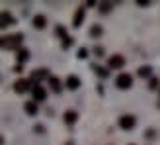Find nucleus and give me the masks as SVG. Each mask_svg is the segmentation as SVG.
Segmentation results:
<instances>
[{"label":"nucleus","mask_w":160,"mask_h":145,"mask_svg":"<svg viewBox=\"0 0 160 145\" xmlns=\"http://www.w3.org/2000/svg\"><path fill=\"white\" fill-rule=\"evenodd\" d=\"M31 96H33V102L35 104L37 102H43L47 98V90H45L41 84H33V86H31Z\"/></svg>","instance_id":"20e7f679"},{"label":"nucleus","mask_w":160,"mask_h":145,"mask_svg":"<svg viewBox=\"0 0 160 145\" xmlns=\"http://www.w3.org/2000/svg\"><path fill=\"white\" fill-rule=\"evenodd\" d=\"M62 120H65V124L72 126L76 120H78V112H76V110H67V112H65V116H62Z\"/></svg>","instance_id":"f8f14e48"},{"label":"nucleus","mask_w":160,"mask_h":145,"mask_svg":"<svg viewBox=\"0 0 160 145\" xmlns=\"http://www.w3.org/2000/svg\"><path fill=\"white\" fill-rule=\"evenodd\" d=\"M108 67L109 69H123L125 67V57H123V55H119V53L111 55V57L108 59Z\"/></svg>","instance_id":"39448f33"},{"label":"nucleus","mask_w":160,"mask_h":145,"mask_svg":"<svg viewBox=\"0 0 160 145\" xmlns=\"http://www.w3.org/2000/svg\"><path fill=\"white\" fill-rule=\"evenodd\" d=\"M22 41H23L22 34H10V35L0 37V47H2V49H20Z\"/></svg>","instance_id":"f257e3e1"},{"label":"nucleus","mask_w":160,"mask_h":145,"mask_svg":"<svg viewBox=\"0 0 160 145\" xmlns=\"http://www.w3.org/2000/svg\"><path fill=\"white\" fill-rule=\"evenodd\" d=\"M135 124H137V120H135V116L131 114H125L119 118V127H123V130H133Z\"/></svg>","instance_id":"0eeeda50"},{"label":"nucleus","mask_w":160,"mask_h":145,"mask_svg":"<svg viewBox=\"0 0 160 145\" xmlns=\"http://www.w3.org/2000/svg\"><path fill=\"white\" fill-rule=\"evenodd\" d=\"M16 24V18L10 12H0V30H6Z\"/></svg>","instance_id":"423d86ee"},{"label":"nucleus","mask_w":160,"mask_h":145,"mask_svg":"<svg viewBox=\"0 0 160 145\" xmlns=\"http://www.w3.org/2000/svg\"><path fill=\"white\" fill-rule=\"evenodd\" d=\"M137 4H139V6H148L147 0H137Z\"/></svg>","instance_id":"393cba45"},{"label":"nucleus","mask_w":160,"mask_h":145,"mask_svg":"<svg viewBox=\"0 0 160 145\" xmlns=\"http://www.w3.org/2000/svg\"><path fill=\"white\" fill-rule=\"evenodd\" d=\"M67 145H74V143H72V141H68V143H67Z\"/></svg>","instance_id":"cd10ccee"},{"label":"nucleus","mask_w":160,"mask_h":145,"mask_svg":"<svg viewBox=\"0 0 160 145\" xmlns=\"http://www.w3.org/2000/svg\"><path fill=\"white\" fill-rule=\"evenodd\" d=\"M94 71H96V72H98V75H100V77H103V78H106V77H108V71H106V69H102V67H98V65H94Z\"/></svg>","instance_id":"aec40b11"},{"label":"nucleus","mask_w":160,"mask_h":145,"mask_svg":"<svg viewBox=\"0 0 160 145\" xmlns=\"http://www.w3.org/2000/svg\"><path fill=\"white\" fill-rule=\"evenodd\" d=\"M131 145H133V143H131Z\"/></svg>","instance_id":"c756f323"},{"label":"nucleus","mask_w":160,"mask_h":145,"mask_svg":"<svg viewBox=\"0 0 160 145\" xmlns=\"http://www.w3.org/2000/svg\"><path fill=\"white\" fill-rule=\"evenodd\" d=\"M23 110H26V114H28V116H37V114H39V108H37V104H35L33 100H31V102H26Z\"/></svg>","instance_id":"ddd939ff"},{"label":"nucleus","mask_w":160,"mask_h":145,"mask_svg":"<svg viewBox=\"0 0 160 145\" xmlns=\"http://www.w3.org/2000/svg\"><path fill=\"white\" fill-rule=\"evenodd\" d=\"M137 75H139L141 78H147V77H150V75H152V69H150L148 65H147V67H141V69L137 71Z\"/></svg>","instance_id":"dca6fc26"},{"label":"nucleus","mask_w":160,"mask_h":145,"mask_svg":"<svg viewBox=\"0 0 160 145\" xmlns=\"http://www.w3.org/2000/svg\"><path fill=\"white\" fill-rule=\"evenodd\" d=\"M94 55H96V57H102V55H103V47H94Z\"/></svg>","instance_id":"5701e85b"},{"label":"nucleus","mask_w":160,"mask_h":145,"mask_svg":"<svg viewBox=\"0 0 160 145\" xmlns=\"http://www.w3.org/2000/svg\"><path fill=\"white\" fill-rule=\"evenodd\" d=\"M55 34H57L59 37H62V39H65V37H68V35H67V30L62 28V26H57V28H55Z\"/></svg>","instance_id":"6ab92c4d"},{"label":"nucleus","mask_w":160,"mask_h":145,"mask_svg":"<svg viewBox=\"0 0 160 145\" xmlns=\"http://www.w3.org/2000/svg\"><path fill=\"white\" fill-rule=\"evenodd\" d=\"M111 8H113V2H102V4H98V10L102 14H108Z\"/></svg>","instance_id":"a211bd4d"},{"label":"nucleus","mask_w":160,"mask_h":145,"mask_svg":"<svg viewBox=\"0 0 160 145\" xmlns=\"http://www.w3.org/2000/svg\"><path fill=\"white\" fill-rule=\"evenodd\" d=\"M72 45V37H65L62 39V49H67V47Z\"/></svg>","instance_id":"412c9836"},{"label":"nucleus","mask_w":160,"mask_h":145,"mask_svg":"<svg viewBox=\"0 0 160 145\" xmlns=\"http://www.w3.org/2000/svg\"><path fill=\"white\" fill-rule=\"evenodd\" d=\"M0 145H4V137H2V135H0Z\"/></svg>","instance_id":"bb28decb"},{"label":"nucleus","mask_w":160,"mask_h":145,"mask_svg":"<svg viewBox=\"0 0 160 145\" xmlns=\"http://www.w3.org/2000/svg\"><path fill=\"white\" fill-rule=\"evenodd\" d=\"M16 57H18V65H22V67H23V63L29 59V51L26 49V47H20V49H18V55H16Z\"/></svg>","instance_id":"4468645a"},{"label":"nucleus","mask_w":160,"mask_h":145,"mask_svg":"<svg viewBox=\"0 0 160 145\" xmlns=\"http://www.w3.org/2000/svg\"><path fill=\"white\" fill-rule=\"evenodd\" d=\"M86 6H88V8H92V6H96V2H94V0H88Z\"/></svg>","instance_id":"a878e982"},{"label":"nucleus","mask_w":160,"mask_h":145,"mask_svg":"<svg viewBox=\"0 0 160 145\" xmlns=\"http://www.w3.org/2000/svg\"><path fill=\"white\" fill-rule=\"evenodd\" d=\"M150 88H152V90H154V88H158V78L156 77H150Z\"/></svg>","instance_id":"4be33fe9"},{"label":"nucleus","mask_w":160,"mask_h":145,"mask_svg":"<svg viewBox=\"0 0 160 145\" xmlns=\"http://www.w3.org/2000/svg\"><path fill=\"white\" fill-rule=\"evenodd\" d=\"M47 83H49V86H51V90L55 92V94H59L61 90H62V84H61V78H57V77H49L47 78Z\"/></svg>","instance_id":"9d476101"},{"label":"nucleus","mask_w":160,"mask_h":145,"mask_svg":"<svg viewBox=\"0 0 160 145\" xmlns=\"http://www.w3.org/2000/svg\"><path fill=\"white\" fill-rule=\"evenodd\" d=\"M158 106H160V102H158Z\"/></svg>","instance_id":"c85d7f7f"},{"label":"nucleus","mask_w":160,"mask_h":145,"mask_svg":"<svg viewBox=\"0 0 160 145\" xmlns=\"http://www.w3.org/2000/svg\"><path fill=\"white\" fill-rule=\"evenodd\" d=\"M65 86L68 88V90H76V88L80 86V78H78L76 75H70V77H67V80H65Z\"/></svg>","instance_id":"9b49d317"},{"label":"nucleus","mask_w":160,"mask_h":145,"mask_svg":"<svg viewBox=\"0 0 160 145\" xmlns=\"http://www.w3.org/2000/svg\"><path fill=\"white\" fill-rule=\"evenodd\" d=\"M86 57H88V51H86L84 47H82V49L78 51V59H86Z\"/></svg>","instance_id":"b1692460"},{"label":"nucleus","mask_w":160,"mask_h":145,"mask_svg":"<svg viewBox=\"0 0 160 145\" xmlns=\"http://www.w3.org/2000/svg\"><path fill=\"white\" fill-rule=\"evenodd\" d=\"M49 77L51 75H49L47 69H33L31 71V77L28 80H29V84H41V80H47Z\"/></svg>","instance_id":"f03ea898"},{"label":"nucleus","mask_w":160,"mask_h":145,"mask_svg":"<svg viewBox=\"0 0 160 145\" xmlns=\"http://www.w3.org/2000/svg\"><path fill=\"white\" fill-rule=\"evenodd\" d=\"M102 34H103V28L98 26V24H94V26L90 28V35H92V37H100Z\"/></svg>","instance_id":"f3484780"},{"label":"nucleus","mask_w":160,"mask_h":145,"mask_svg":"<svg viewBox=\"0 0 160 145\" xmlns=\"http://www.w3.org/2000/svg\"><path fill=\"white\" fill-rule=\"evenodd\" d=\"M29 80L28 78H20V80H16V83H14V90L16 92H18V94H23V92H28L29 90Z\"/></svg>","instance_id":"6e6552de"},{"label":"nucleus","mask_w":160,"mask_h":145,"mask_svg":"<svg viewBox=\"0 0 160 145\" xmlns=\"http://www.w3.org/2000/svg\"><path fill=\"white\" fill-rule=\"evenodd\" d=\"M84 16H86V8L80 6L78 10H76V14H74V20H72V26H74V28H80V26H82Z\"/></svg>","instance_id":"1a4fd4ad"},{"label":"nucleus","mask_w":160,"mask_h":145,"mask_svg":"<svg viewBox=\"0 0 160 145\" xmlns=\"http://www.w3.org/2000/svg\"><path fill=\"white\" fill-rule=\"evenodd\" d=\"M115 86L121 88V90H127V88L133 86V77L129 75V72H121L117 78H115Z\"/></svg>","instance_id":"7ed1b4c3"},{"label":"nucleus","mask_w":160,"mask_h":145,"mask_svg":"<svg viewBox=\"0 0 160 145\" xmlns=\"http://www.w3.org/2000/svg\"><path fill=\"white\" fill-rule=\"evenodd\" d=\"M33 26H35L37 30H43V28L47 26V18H45V16H41V14L35 16V18H33Z\"/></svg>","instance_id":"2eb2a0df"}]
</instances>
